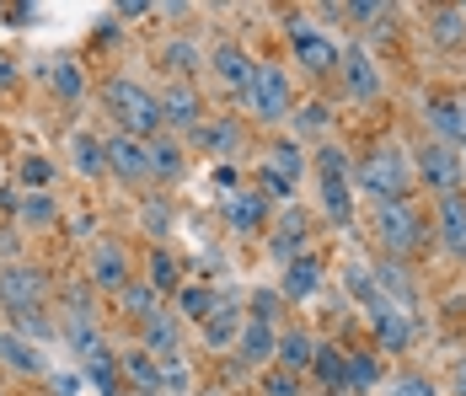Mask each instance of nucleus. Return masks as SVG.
I'll list each match as a JSON object with an SVG mask.
<instances>
[{
	"mask_svg": "<svg viewBox=\"0 0 466 396\" xmlns=\"http://www.w3.org/2000/svg\"><path fill=\"white\" fill-rule=\"evenodd\" d=\"M102 107H107V118L118 124V134H135V139L161 134L156 91H145L140 81H129V76H113V81L102 86Z\"/></svg>",
	"mask_w": 466,
	"mask_h": 396,
	"instance_id": "nucleus-4",
	"label": "nucleus"
},
{
	"mask_svg": "<svg viewBox=\"0 0 466 396\" xmlns=\"http://www.w3.org/2000/svg\"><path fill=\"white\" fill-rule=\"evenodd\" d=\"M11 332H16V338H27V343H38V338L48 343L59 327H54V316L38 306V310H16V316H11Z\"/></svg>",
	"mask_w": 466,
	"mask_h": 396,
	"instance_id": "nucleus-43",
	"label": "nucleus"
},
{
	"mask_svg": "<svg viewBox=\"0 0 466 396\" xmlns=\"http://www.w3.org/2000/svg\"><path fill=\"white\" fill-rule=\"evenodd\" d=\"M419 118H423V139H440V145H456L461 150L466 145V129H461V96H445V91H429L423 96V107H419Z\"/></svg>",
	"mask_w": 466,
	"mask_h": 396,
	"instance_id": "nucleus-16",
	"label": "nucleus"
},
{
	"mask_svg": "<svg viewBox=\"0 0 466 396\" xmlns=\"http://www.w3.org/2000/svg\"><path fill=\"white\" fill-rule=\"evenodd\" d=\"M354 188L370 204H408L419 198V177H413V150H402L397 139H380L360 156L354 167Z\"/></svg>",
	"mask_w": 466,
	"mask_h": 396,
	"instance_id": "nucleus-1",
	"label": "nucleus"
},
{
	"mask_svg": "<svg viewBox=\"0 0 466 396\" xmlns=\"http://www.w3.org/2000/svg\"><path fill=\"white\" fill-rule=\"evenodd\" d=\"M386 396H434V381H429L423 370H402V375L386 386Z\"/></svg>",
	"mask_w": 466,
	"mask_h": 396,
	"instance_id": "nucleus-52",
	"label": "nucleus"
},
{
	"mask_svg": "<svg viewBox=\"0 0 466 396\" xmlns=\"http://www.w3.org/2000/svg\"><path fill=\"white\" fill-rule=\"evenodd\" d=\"M370 236H375V247H380V258H402V263H413L423 247H434V230H429V215L419 209V198H408V204H375Z\"/></svg>",
	"mask_w": 466,
	"mask_h": 396,
	"instance_id": "nucleus-2",
	"label": "nucleus"
},
{
	"mask_svg": "<svg viewBox=\"0 0 466 396\" xmlns=\"http://www.w3.org/2000/svg\"><path fill=\"white\" fill-rule=\"evenodd\" d=\"M306 375H311V381H317V391H327V396L349 391V349L317 338V353H311V370H306Z\"/></svg>",
	"mask_w": 466,
	"mask_h": 396,
	"instance_id": "nucleus-23",
	"label": "nucleus"
},
{
	"mask_svg": "<svg viewBox=\"0 0 466 396\" xmlns=\"http://www.w3.org/2000/svg\"><path fill=\"white\" fill-rule=\"evenodd\" d=\"M263 247H268V258L279 268L295 263V258H306V252H311V215L295 209V204L279 209V220L268 225V241H263Z\"/></svg>",
	"mask_w": 466,
	"mask_h": 396,
	"instance_id": "nucleus-12",
	"label": "nucleus"
},
{
	"mask_svg": "<svg viewBox=\"0 0 466 396\" xmlns=\"http://www.w3.org/2000/svg\"><path fill=\"white\" fill-rule=\"evenodd\" d=\"M343 300H360L365 310L380 306V284H375V268L365 258H349L343 263Z\"/></svg>",
	"mask_w": 466,
	"mask_h": 396,
	"instance_id": "nucleus-30",
	"label": "nucleus"
},
{
	"mask_svg": "<svg viewBox=\"0 0 466 396\" xmlns=\"http://www.w3.org/2000/svg\"><path fill=\"white\" fill-rule=\"evenodd\" d=\"M241 321H247V316H236L231 306H215L209 316H204V349H215V353L236 349V338H241Z\"/></svg>",
	"mask_w": 466,
	"mask_h": 396,
	"instance_id": "nucleus-33",
	"label": "nucleus"
},
{
	"mask_svg": "<svg viewBox=\"0 0 466 396\" xmlns=\"http://www.w3.org/2000/svg\"><path fill=\"white\" fill-rule=\"evenodd\" d=\"M0 364H5L11 375H27V381H33V375H48L44 353L33 349L27 338H16L11 327H0Z\"/></svg>",
	"mask_w": 466,
	"mask_h": 396,
	"instance_id": "nucleus-27",
	"label": "nucleus"
},
{
	"mask_svg": "<svg viewBox=\"0 0 466 396\" xmlns=\"http://www.w3.org/2000/svg\"><path fill=\"white\" fill-rule=\"evenodd\" d=\"M311 167H317V182H354V156H349L338 139H322V145H317Z\"/></svg>",
	"mask_w": 466,
	"mask_h": 396,
	"instance_id": "nucleus-35",
	"label": "nucleus"
},
{
	"mask_svg": "<svg viewBox=\"0 0 466 396\" xmlns=\"http://www.w3.org/2000/svg\"><path fill=\"white\" fill-rule=\"evenodd\" d=\"M413 177H419V188H429V198L466 193L461 150H456V145H440V139H419V145H413Z\"/></svg>",
	"mask_w": 466,
	"mask_h": 396,
	"instance_id": "nucleus-5",
	"label": "nucleus"
},
{
	"mask_svg": "<svg viewBox=\"0 0 466 396\" xmlns=\"http://www.w3.org/2000/svg\"><path fill=\"white\" fill-rule=\"evenodd\" d=\"M236 107H241V118H252L263 129L289 124V113H295V81H289V70H284L279 59H258V70H252L247 91L236 96Z\"/></svg>",
	"mask_w": 466,
	"mask_h": 396,
	"instance_id": "nucleus-3",
	"label": "nucleus"
},
{
	"mask_svg": "<svg viewBox=\"0 0 466 396\" xmlns=\"http://www.w3.org/2000/svg\"><path fill=\"white\" fill-rule=\"evenodd\" d=\"M258 396H306V381L284 375V370H263L258 375Z\"/></svg>",
	"mask_w": 466,
	"mask_h": 396,
	"instance_id": "nucleus-49",
	"label": "nucleus"
},
{
	"mask_svg": "<svg viewBox=\"0 0 466 396\" xmlns=\"http://www.w3.org/2000/svg\"><path fill=\"white\" fill-rule=\"evenodd\" d=\"M204 70L215 76V86H226L231 96H241L247 81H252V70H258V54H247L241 44H215L204 54Z\"/></svg>",
	"mask_w": 466,
	"mask_h": 396,
	"instance_id": "nucleus-17",
	"label": "nucleus"
},
{
	"mask_svg": "<svg viewBox=\"0 0 466 396\" xmlns=\"http://www.w3.org/2000/svg\"><path fill=\"white\" fill-rule=\"evenodd\" d=\"M102 150H107V172L118 177V182H150V150H145V139L113 129L102 139Z\"/></svg>",
	"mask_w": 466,
	"mask_h": 396,
	"instance_id": "nucleus-20",
	"label": "nucleus"
},
{
	"mask_svg": "<svg viewBox=\"0 0 466 396\" xmlns=\"http://www.w3.org/2000/svg\"><path fill=\"white\" fill-rule=\"evenodd\" d=\"M429 38L440 48H461L466 44V5H434L429 11Z\"/></svg>",
	"mask_w": 466,
	"mask_h": 396,
	"instance_id": "nucleus-31",
	"label": "nucleus"
},
{
	"mask_svg": "<svg viewBox=\"0 0 466 396\" xmlns=\"http://www.w3.org/2000/svg\"><path fill=\"white\" fill-rule=\"evenodd\" d=\"M461 129H466V96H461Z\"/></svg>",
	"mask_w": 466,
	"mask_h": 396,
	"instance_id": "nucleus-58",
	"label": "nucleus"
},
{
	"mask_svg": "<svg viewBox=\"0 0 466 396\" xmlns=\"http://www.w3.org/2000/svg\"><path fill=\"white\" fill-rule=\"evenodd\" d=\"M252 321H274V327H284V295L279 284L274 289H252V310H247Z\"/></svg>",
	"mask_w": 466,
	"mask_h": 396,
	"instance_id": "nucleus-48",
	"label": "nucleus"
},
{
	"mask_svg": "<svg viewBox=\"0 0 466 396\" xmlns=\"http://www.w3.org/2000/svg\"><path fill=\"white\" fill-rule=\"evenodd\" d=\"M161 65H167L172 81H193L204 70V48L187 44V38H172V44H161Z\"/></svg>",
	"mask_w": 466,
	"mask_h": 396,
	"instance_id": "nucleus-34",
	"label": "nucleus"
},
{
	"mask_svg": "<svg viewBox=\"0 0 466 396\" xmlns=\"http://www.w3.org/2000/svg\"><path fill=\"white\" fill-rule=\"evenodd\" d=\"M322 289H327V268H322V252H317V247H311L306 258L284 263V279H279L284 306H306V300H317Z\"/></svg>",
	"mask_w": 466,
	"mask_h": 396,
	"instance_id": "nucleus-18",
	"label": "nucleus"
},
{
	"mask_svg": "<svg viewBox=\"0 0 466 396\" xmlns=\"http://www.w3.org/2000/svg\"><path fill=\"white\" fill-rule=\"evenodd\" d=\"M16 209H22V182L0 188V215H16Z\"/></svg>",
	"mask_w": 466,
	"mask_h": 396,
	"instance_id": "nucleus-54",
	"label": "nucleus"
},
{
	"mask_svg": "<svg viewBox=\"0 0 466 396\" xmlns=\"http://www.w3.org/2000/svg\"><path fill=\"white\" fill-rule=\"evenodd\" d=\"M204 396H226V391H204Z\"/></svg>",
	"mask_w": 466,
	"mask_h": 396,
	"instance_id": "nucleus-60",
	"label": "nucleus"
},
{
	"mask_svg": "<svg viewBox=\"0 0 466 396\" xmlns=\"http://www.w3.org/2000/svg\"><path fill=\"white\" fill-rule=\"evenodd\" d=\"M429 230H434V247H440L445 258L466 263V193L434 198V209H429Z\"/></svg>",
	"mask_w": 466,
	"mask_h": 396,
	"instance_id": "nucleus-13",
	"label": "nucleus"
},
{
	"mask_svg": "<svg viewBox=\"0 0 466 396\" xmlns=\"http://www.w3.org/2000/svg\"><path fill=\"white\" fill-rule=\"evenodd\" d=\"M22 230H0V268H11V263H22L16 252H22V241H16Z\"/></svg>",
	"mask_w": 466,
	"mask_h": 396,
	"instance_id": "nucleus-53",
	"label": "nucleus"
},
{
	"mask_svg": "<svg viewBox=\"0 0 466 396\" xmlns=\"http://www.w3.org/2000/svg\"><path fill=\"white\" fill-rule=\"evenodd\" d=\"M263 167H268V172H279V177H289V182L300 188V177H306V167H311V161H306L300 139H274V145L263 150Z\"/></svg>",
	"mask_w": 466,
	"mask_h": 396,
	"instance_id": "nucleus-32",
	"label": "nucleus"
},
{
	"mask_svg": "<svg viewBox=\"0 0 466 396\" xmlns=\"http://www.w3.org/2000/svg\"><path fill=\"white\" fill-rule=\"evenodd\" d=\"M327 124H332V107H327V102H300V107L289 113V129H295V139H300V134L311 139V134H322Z\"/></svg>",
	"mask_w": 466,
	"mask_h": 396,
	"instance_id": "nucleus-44",
	"label": "nucleus"
},
{
	"mask_svg": "<svg viewBox=\"0 0 466 396\" xmlns=\"http://www.w3.org/2000/svg\"><path fill=\"white\" fill-rule=\"evenodd\" d=\"M258 182H252V188H258V193H263V198H268V204H279V209H289V204H295V182H289V177H279V172H268V167H263V161H258Z\"/></svg>",
	"mask_w": 466,
	"mask_h": 396,
	"instance_id": "nucleus-45",
	"label": "nucleus"
},
{
	"mask_svg": "<svg viewBox=\"0 0 466 396\" xmlns=\"http://www.w3.org/2000/svg\"><path fill=\"white\" fill-rule=\"evenodd\" d=\"M386 381V364L375 349H354L349 353V391H375Z\"/></svg>",
	"mask_w": 466,
	"mask_h": 396,
	"instance_id": "nucleus-39",
	"label": "nucleus"
},
{
	"mask_svg": "<svg viewBox=\"0 0 466 396\" xmlns=\"http://www.w3.org/2000/svg\"><path fill=\"white\" fill-rule=\"evenodd\" d=\"M118 310H124V316H135V321H145V316H156V310H161V295H156L145 279H129V284H124V295H118Z\"/></svg>",
	"mask_w": 466,
	"mask_h": 396,
	"instance_id": "nucleus-42",
	"label": "nucleus"
},
{
	"mask_svg": "<svg viewBox=\"0 0 466 396\" xmlns=\"http://www.w3.org/2000/svg\"><path fill=\"white\" fill-rule=\"evenodd\" d=\"M274 343H279V327L274 321H241V338H236V349H231V359H236V370H274Z\"/></svg>",
	"mask_w": 466,
	"mask_h": 396,
	"instance_id": "nucleus-19",
	"label": "nucleus"
},
{
	"mask_svg": "<svg viewBox=\"0 0 466 396\" xmlns=\"http://www.w3.org/2000/svg\"><path fill=\"white\" fill-rule=\"evenodd\" d=\"M461 172H466V145H461Z\"/></svg>",
	"mask_w": 466,
	"mask_h": 396,
	"instance_id": "nucleus-59",
	"label": "nucleus"
},
{
	"mask_svg": "<svg viewBox=\"0 0 466 396\" xmlns=\"http://www.w3.org/2000/svg\"><path fill=\"white\" fill-rule=\"evenodd\" d=\"M338 86H343V102H354V107H375L380 96H386V70H380V59H375L370 48H343V65H338Z\"/></svg>",
	"mask_w": 466,
	"mask_h": 396,
	"instance_id": "nucleus-6",
	"label": "nucleus"
},
{
	"mask_svg": "<svg viewBox=\"0 0 466 396\" xmlns=\"http://www.w3.org/2000/svg\"><path fill=\"white\" fill-rule=\"evenodd\" d=\"M193 139H198V150H204L215 167H231V161L247 156V124H241L236 113H204V124L193 129Z\"/></svg>",
	"mask_w": 466,
	"mask_h": 396,
	"instance_id": "nucleus-9",
	"label": "nucleus"
},
{
	"mask_svg": "<svg viewBox=\"0 0 466 396\" xmlns=\"http://www.w3.org/2000/svg\"><path fill=\"white\" fill-rule=\"evenodd\" d=\"M145 284H150V289H156L161 300L183 289V263H177V258L167 252V241H161V247H150V258H145Z\"/></svg>",
	"mask_w": 466,
	"mask_h": 396,
	"instance_id": "nucleus-29",
	"label": "nucleus"
},
{
	"mask_svg": "<svg viewBox=\"0 0 466 396\" xmlns=\"http://www.w3.org/2000/svg\"><path fill=\"white\" fill-rule=\"evenodd\" d=\"M48 300V273L33 263H11L0 268V306L5 316H16V310H38Z\"/></svg>",
	"mask_w": 466,
	"mask_h": 396,
	"instance_id": "nucleus-10",
	"label": "nucleus"
},
{
	"mask_svg": "<svg viewBox=\"0 0 466 396\" xmlns=\"http://www.w3.org/2000/svg\"><path fill=\"white\" fill-rule=\"evenodd\" d=\"M451 381H456V391L466 396V359H456V370H451Z\"/></svg>",
	"mask_w": 466,
	"mask_h": 396,
	"instance_id": "nucleus-57",
	"label": "nucleus"
},
{
	"mask_svg": "<svg viewBox=\"0 0 466 396\" xmlns=\"http://www.w3.org/2000/svg\"><path fill=\"white\" fill-rule=\"evenodd\" d=\"M16 177H22V193H48V182H54V161H48V156H22Z\"/></svg>",
	"mask_w": 466,
	"mask_h": 396,
	"instance_id": "nucleus-47",
	"label": "nucleus"
},
{
	"mask_svg": "<svg viewBox=\"0 0 466 396\" xmlns=\"http://www.w3.org/2000/svg\"><path fill=\"white\" fill-rule=\"evenodd\" d=\"M70 172H81V177H102L107 172V150H102V134L92 129H70Z\"/></svg>",
	"mask_w": 466,
	"mask_h": 396,
	"instance_id": "nucleus-28",
	"label": "nucleus"
},
{
	"mask_svg": "<svg viewBox=\"0 0 466 396\" xmlns=\"http://www.w3.org/2000/svg\"><path fill=\"white\" fill-rule=\"evenodd\" d=\"M156 113H161V129L183 139V134H193L204 124V96H198L193 81H172V86L156 96Z\"/></svg>",
	"mask_w": 466,
	"mask_h": 396,
	"instance_id": "nucleus-11",
	"label": "nucleus"
},
{
	"mask_svg": "<svg viewBox=\"0 0 466 396\" xmlns=\"http://www.w3.org/2000/svg\"><path fill=\"white\" fill-rule=\"evenodd\" d=\"M215 182H220V188L231 193V188H236V167H215Z\"/></svg>",
	"mask_w": 466,
	"mask_h": 396,
	"instance_id": "nucleus-56",
	"label": "nucleus"
},
{
	"mask_svg": "<svg viewBox=\"0 0 466 396\" xmlns=\"http://www.w3.org/2000/svg\"><path fill=\"white\" fill-rule=\"evenodd\" d=\"M268 198L258 193V188H231L226 198H220V220L231 225V236H258V230H268Z\"/></svg>",
	"mask_w": 466,
	"mask_h": 396,
	"instance_id": "nucleus-15",
	"label": "nucleus"
},
{
	"mask_svg": "<svg viewBox=\"0 0 466 396\" xmlns=\"http://www.w3.org/2000/svg\"><path fill=\"white\" fill-rule=\"evenodd\" d=\"M284 33H289V48H295L300 70H306L311 81H327V76H338V65H343V48L332 44L327 33H317L306 16H289V22H284Z\"/></svg>",
	"mask_w": 466,
	"mask_h": 396,
	"instance_id": "nucleus-7",
	"label": "nucleus"
},
{
	"mask_svg": "<svg viewBox=\"0 0 466 396\" xmlns=\"http://www.w3.org/2000/svg\"><path fill=\"white\" fill-rule=\"evenodd\" d=\"M317 198H322V215L332 225L354 220V182H322V193H317Z\"/></svg>",
	"mask_w": 466,
	"mask_h": 396,
	"instance_id": "nucleus-41",
	"label": "nucleus"
},
{
	"mask_svg": "<svg viewBox=\"0 0 466 396\" xmlns=\"http://www.w3.org/2000/svg\"><path fill=\"white\" fill-rule=\"evenodd\" d=\"M177 306H183V316L204 321V316L215 310V289H204V284H183V289H177Z\"/></svg>",
	"mask_w": 466,
	"mask_h": 396,
	"instance_id": "nucleus-50",
	"label": "nucleus"
},
{
	"mask_svg": "<svg viewBox=\"0 0 466 396\" xmlns=\"http://www.w3.org/2000/svg\"><path fill=\"white\" fill-rule=\"evenodd\" d=\"M118 353H107V349H96L86 353V364H81V381H92V391L96 396H118Z\"/></svg>",
	"mask_w": 466,
	"mask_h": 396,
	"instance_id": "nucleus-37",
	"label": "nucleus"
},
{
	"mask_svg": "<svg viewBox=\"0 0 466 396\" xmlns=\"http://www.w3.org/2000/svg\"><path fill=\"white\" fill-rule=\"evenodd\" d=\"M11 81H16V65H11V59H5V54H0V91L11 86Z\"/></svg>",
	"mask_w": 466,
	"mask_h": 396,
	"instance_id": "nucleus-55",
	"label": "nucleus"
},
{
	"mask_svg": "<svg viewBox=\"0 0 466 396\" xmlns=\"http://www.w3.org/2000/svg\"><path fill=\"white\" fill-rule=\"evenodd\" d=\"M145 150H150V182H156V188H172V182L187 172V150H183L177 134H167V129L150 134Z\"/></svg>",
	"mask_w": 466,
	"mask_h": 396,
	"instance_id": "nucleus-22",
	"label": "nucleus"
},
{
	"mask_svg": "<svg viewBox=\"0 0 466 396\" xmlns=\"http://www.w3.org/2000/svg\"><path fill=\"white\" fill-rule=\"evenodd\" d=\"M16 220H22V230H54V225H59V204H54V193H22Z\"/></svg>",
	"mask_w": 466,
	"mask_h": 396,
	"instance_id": "nucleus-40",
	"label": "nucleus"
},
{
	"mask_svg": "<svg viewBox=\"0 0 466 396\" xmlns=\"http://www.w3.org/2000/svg\"><path fill=\"white\" fill-rule=\"evenodd\" d=\"M38 76L54 86V96H59V102H81V96H86V65H81V59H70V54L48 59Z\"/></svg>",
	"mask_w": 466,
	"mask_h": 396,
	"instance_id": "nucleus-26",
	"label": "nucleus"
},
{
	"mask_svg": "<svg viewBox=\"0 0 466 396\" xmlns=\"http://www.w3.org/2000/svg\"><path fill=\"white\" fill-rule=\"evenodd\" d=\"M140 225H145V236H150V247H161V236L172 230V204H167V193H156V198L145 204Z\"/></svg>",
	"mask_w": 466,
	"mask_h": 396,
	"instance_id": "nucleus-46",
	"label": "nucleus"
},
{
	"mask_svg": "<svg viewBox=\"0 0 466 396\" xmlns=\"http://www.w3.org/2000/svg\"><path fill=\"white\" fill-rule=\"evenodd\" d=\"M311 353H317L311 327H306V321H284V327H279V343H274V370H284V375H300V381H306Z\"/></svg>",
	"mask_w": 466,
	"mask_h": 396,
	"instance_id": "nucleus-21",
	"label": "nucleus"
},
{
	"mask_svg": "<svg viewBox=\"0 0 466 396\" xmlns=\"http://www.w3.org/2000/svg\"><path fill=\"white\" fill-rule=\"evenodd\" d=\"M375 284H380V300H391V306L413 310L419 306V289H413V268L402 263V258H375Z\"/></svg>",
	"mask_w": 466,
	"mask_h": 396,
	"instance_id": "nucleus-25",
	"label": "nucleus"
},
{
	"mask_svg": "<svg viewBox=\"0 0 466 396\" xmlns=\"http://www.w3.org/2000/svg\"><path fill=\"white\" fill-rule=\"evenodd\" d=\"M370 338L386 353H408L413 343H419V321H413V310L380 300V306H370Z\"/></svg>",
	"mask_w": 466,
	"mask_h": 396,
	"instance_id": "nucleus-14",
	"label": "nucleus"
},
{
	"mask_svg": "<svg viewBox=\"0 0 466 396\" xmlns=\"http://www.w3.org/2000/svg\"><path fill=\"white\" fill-rule=\"evenodd\" d=\"M161 391H177V396H187L193 391V375H187V364L172 353V359H161Z\"/></svg>",
	"mask_w": 466,
	"mask_h": 396,
	"instance_id": "nucleus-51",
	"label": "nucleus"
},
{
	"mask_svg": "<svg viewBox=\"0 0 466 396\" xmlns=\"http://www.w3.org/2000/svg\"><path fill=\"white\" fill-rule=\"evenodd\" d=\"M177 343H183V316H177V310L161 306L156 316H145L140 321V349L150 353V359H172Z\"/></svg>",
	"mask_w": 466,
	"mask_h": 396,
	"instance_id": "nucleus-24",
	"label": "nucleus"
},
{
	"mask_svg": "<svg viewBox=\"0 0 466 396\" xmlns=\"http://www.w3.org/2000/svg\"><path fill=\"white\" fill-rule=\"evenodd\" d=\"M118 370H124V381H135V386H140V396L161 391V359H150L145 349L124 353V359H118Z\"/></svg>",
	"mask_w": 466,
	"mask_h": 396,
	"instance_id": "nucleus-38",
	"label": "nucleus"
},
{
	"mask_svg": "<svg viewBox=\"0 0 466 396\" xmlns=\"http://www.w3.org/2000/svg\"><path fill=\"white\" fill-rule=\"evenodd\" d=\"M86 279H92L96 295H124V284L135 279V263H129V247L113 241V236H96L92 252H86Z\"/></svg>",
	"mask_w": 466,
	"mask_h": 396,
	"instance_id": "nucleus-8",
	"label": "nucleus"
},
{
	"mask_svg": "<svg viewBox=\"0 0 466 396\" xmlns=\"http://www.w3.org/2000/svg\"><path fill=\"white\" fill-rule=\"evenodd\" d=\"M59 321H65L59 332L70 338V349L81 353V359H86V353H96V349H102V327H96V316H92V310H65Z\"/></svg>",
	"mask_w": 466,
	"mask_h": 396,
	"instance_id": "nucleus-36",
	"label": "nucleus"
}]
</instances>
